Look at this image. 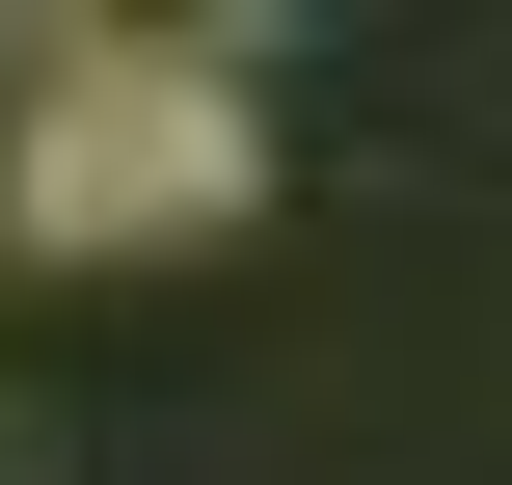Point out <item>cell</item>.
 <instances>
[{
  "instance_id": "cell-1",
  "label": "cell",
  "mask_w": 512,
  "mask_h": 485,
  "mask_svg": "<svg viewBox=\"0 0 512 485\" xmlns=\"http://www.w3.org/2000/svg\"><path fill=\"white\" fill-rule=\"evenodd\" d=\"M243 189H270V108H243V54H27L0 216H27L54 270H162V243H216Z\"/></svg>"
}]
</instances>
